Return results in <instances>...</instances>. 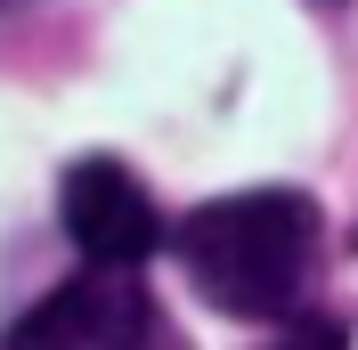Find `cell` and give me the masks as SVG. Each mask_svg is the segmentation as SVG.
I'll return each instance as SVG.
<instances>
[{"label":"cell","instance_id":"cell-3","mask_svg":"<svg viewBox=\"0 0 358 350\" xmlns=\"http://www.w3.org/2000/svg\"><path fill=\"white\" fill-rule=\"evenodd\" d=\"M57 220H66L73 253H90V269H138L163 244L155 196L131 163L114 155H82L66 179H57Z\"/></svg>","mask_w":358,"mask_h":350},{"label":"cell","instance_id":"cell-2","mask_svg":"<svg viewBox=\"0 0 358 350\" xmlns=\"http://www.w3.org/2000/svg\"><path fill=\"white\" fill-rule=\"evenodd\" d=\"M0 350H155V302L138 269H90L24 309Z\"/></svg>","mask_w":358,"mask_h":350},{"label":"cell","instance_id":"cell-5","mask_svg":"<svg viewBox=\"0 0 358 350\" xmlns=\"http://www.w3.org/2000/svg\"><path fill=\"white\" fill-rule=\"evenodd\" d=\"M317 8H342V0H317Z\"/></svg>","mask_w":358,"mask_h":350},{"label":"cell","instance_id":"cell-4","mask_svg":"<svg viewBox=\"0 0 358 350\" xmlns=\"http://www.w3.org/2000/svg\"><path fill=\"white\" fill-rule=\"evenodd\" d=\"M285 350H358V334H350V326H342V318H310V326L293 334V342H285Z\"/></svg>","mask_w":358,"mask_h":350},{"label":"cell","instance_id":"cell-1","mask_svg":"<svg viewBox=\"0 0 358 350\" xmlns=\"http://www.w3.org/2000/svg\"><path fill=\"white\" fill-rule=\"evenodd\" d=\"M317 244H326V228H317V204L301 188H245V196H220L203 212H187L171 253L212 309L285 318L317 269Z\"/></svg>","mask_w":358,"mask_h":350}]
</instances>
